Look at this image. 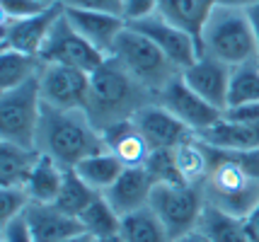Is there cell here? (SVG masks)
<instances>
[{"mask_svg":"<svg viewBox=\"0 0 259 242\" xmlns=\"http://www.w3.org/2000/svg\"><path fill=\"white\" fill-rule=\"evenodd\" d=\"M80 223H82L85 232H90L92 237H104V235H114L121 230V216L107 201L104 194H100L80 213Z\"/></svg>","mask_w":259,"mask_h":242,"instance_id":"29","label":"cell"},{"mask_svg":"<svg viewBox=\"0 0 259 242\" xmlns=\"http://www.w3.org/2000/svg\"><path fill=\"white\" fill-rule=\"evenodd\" d=\"M63 8H78V10H100L121 15V0H56Z\"/></svg>","mask_w":259,"mask_h":242,"instance_id":"36","label":"cell"},{"mask_svg":"<svg viewBox=\"0 0 259 242\" xmlns=\"http://www.w3.org/2000/svg\"><path fill=\"white\" fill-rule=\"evenodd\" d=\"M44 114L39 78L20 87L0 90V140L22 148H36V133Z\"/></svg>","mask_w":259,"mask_h":242,"instance_id":"6","label":"cell"},{"mask_svg":"<svg viewBox=\"0 0 259 242\" xmlns=\"http://www.w3.org/2000/svg\"><path fill=\"white\" fill-rule=\"evenodd\" d=\"M146 170L155 177L158 184H184L180 172H177V165H175V150L172 148L153 150L150 158H148V162H146Z\"/></svg>","mask_w":259,"mask_h":242,"instance_id":"32","label":"cell"},{"mask_svg":"<svg viewBox=\"0 0 259 242\" xmlns=\"http://www.w3.org/2000/svg\"><path fill=\"white\" fill-rule=\"evenodd\" d=\"M39 90L46 107L85 109L90 94V73L61 63H44L39 73Z\"/></svg>","mask_w":259,"mask_h":242,"instance_id":"9","label":"cell"},{"mask_svg":"<svg viewBox=\"0 0 259 242\" xmlns=\"http://www.w3.org/2000/svg\"><path fill=\"white\" fill-rule=\"evenodd\" d=\"M228 121H240V124H259V102L252 104H240V107H230L223 112Z\"/></svg>","mask_w":259,"mask_h":242,"instance_id":"37","label":"cell"},{"mask_svg":"<svg viewBox=\"0 0 259 242\" xmlns=\"http://www.w3.org/2000/svg\"><path fill=\"white\" fill-rule=\"evenodd\" d=\"M199 49L201 56L223 61L230 68L259 61V46L249 12L215 5L199 34Z\"/></svg>","mask_w":259,"mask_h":242,"instance_id":"4","label":"cell"},{"mask_svg":"<svg viewBox=\"0 0 259 242\" xmlns=\"http://www.w3.org/2000/svg\"><path fill=\"white\" fill-rule=\"evenodd\" d=\"M158 102L162 104V107H167L169 112L177 116L194 136H199L203 131H208L211 126H215L218 121H223V112H221L218 107H213V104H208L206 100H201V97L184 82L182 75L175 78V80L158 94Z\"/></svg>","mask_w":259,"mask_h":242,"instance_id":"11","label":"cell"},{"mask_svg":"<svg viewBox=\"0 0 259 242\" xmlns=\"http://www.w3.org/2000/svg\"><path fill=\"white\" fill-rule=\"evenodd\" d=\"M109 56L116 58L124 66L126 73L134 80L141 82L146 90H150L155 97L175 78L182 75V70L165 56V51L158 44H153L146 34H141L138 29L128 27V24L124 27V32L116 36Z\"/></svg>","mask_w":259,"mask_h":242,"instance_id":"5","label":"cell"},{"mask_svg":"<svg viewBox=\"0 0 259 242\" xmlns=\"http://www.w3.org/2000/svg\"><path fill=\"white\" fill-rule=\"evenodd\" d=\"M153 213L162 220L169 237H180L184 232H192L199 228L201 216L206 211L201 186L194 184H155L150 204Z\"/></svg>","mask_w":259,"mask_h":242,"instance_id":"7","label":"cell"},{"mask_svg":"<svg viewBox=\"0 0 259 242\" xmlns=\"http://www.w3.org/2000/svg\"><path fill=\"white\" fill-rule=\"evenodd\" d=\"M66 17L68 22L73 24L92 46L100 49L104 56H109L116 36L121 34L124 27L128 24L121 15H114V12L78 10V8H66Z\"/></svg>","mask_w":259,"mask_h":242,"instance_id":"17","label":"cell"},{"mask_svg":"<svg viewBox=\"0 0 259 242\" xmlns=\"http://www.w3.org/2000/svg\"><path fill=\"white\" fill-rule=\"evenodd\" d=\"M230 75H233V68H230L228 63L215 61V58H211V56H199L189 68L182 70L184 82H187L201 100H206L208 104L218 107L221 112L228 109Z\"/></svg>","mask_w":259,"mask_h":242,"instance_id":"13","label":"cell"},{"mask_svg":"<svg viewBox=\"0 0 259 242\" xmlns=\"http://www.w3.org/2000/svg\"><path fill=\"white\" fill-rule=\"evenodd\" d=\"M73 170H75L95 191L104 194V191L119 179V174L124 172L126 167L116 160V155H112L109 150H102V153H95L90 158H85V160L80 162L78 167H73Z\"/></svg>","mask_w":259,"mask_h":242,"instance_id":"26","label":"cell"},{"mask_svg":"<svg viewBox=\"0 0 259 242\" xmlns=\"http://www.w3.org/2000/svg\"><path fill=\"white\" fill-rule=\"evenodd\" d=\"M128 27L138 29V32L146 34L153 44H158V46L165 51V56L180 70L189 68L194 61L201 56L199 39L194 34H189L187 29L177 27L175 22H169L167 17H162L160 12H153V15H148L143 20L128 22Z\"/></svg>","mask_w":259,"mask_h":242,"instance_id":"10","label":"cell"},{"mask_svg":"<svg viewBox=\"0 0 259 242\" xmlns=\"http://www.w3.org/2000/svg\"><path fill=\"white\" fill-rule=\"evenodd\" d=\"M107 150L116 155V160L121 162L124 167H146L148 158L153 148L148 146V140L143 138V133L136 128L134 119L124 121V124H116V126L102 131Z\"/></svg>","mask_w":259,"mask_h":242,"instance_id":"18","label":"cell"},{"mask_svg":"<svg viewBox=\"0 0 259 242\" xmlns=\"http://www.w3.org/2000/svg\"><path fill=\"white\" fill-rule=\"evenodd\" d=\"M158 97L134 80L116 58L107 56L100 68L90 73V94L85 112L100 131L131 121L146 104Z\"/></svg>","mask_w":259,"mask_h":242,"instance_id":"2","label":"cell"},{"mask_svg":"<svg viewBox=\"0 0 259 242\" xmlns=\"http://www.w3.org/2000/svg\"><path fill=\"white\" fill-rule=\"evenodd\" d=\"M199 228L208 235L211 242H252L247 235V228H245V220L235 218L226 211H218L208 204H206Z\"/></svg>","mask_w":259,"mask_h":242,"instance_id":"27","label":"cell"},{"mask_svg":"<svg viewBox=\"0 0 259 242\" xmlns=\"http://www.w3.org/2000/svg\"><path fill=\"white\" fill-rule=\"evenodd\" d=\"M215 5L218 0H160L158 12L199 39L203 24Z\"/></svg>","mask_w":259,"mask_h":242,"instance_id":"21","label":"cell"},{"mask_svg":"<svg viewBox=\"0 0 259 242\" xmlns=\"http://www.w3.org/2000/svg\"><path fill=\"white\" fill-rule=\"evenodd\" d=\"M24 220L36 242H61L85 232L80 218L66 213L56 204H32L24 213Z\"/></svg>","mask_w":259,"mask_h":242,"instance_id":"15","label":"cell"},{"mask_svg":"<svg viewBox=\"0 0 259 242\" xmlns=\"http://www.w3.org/2000/svg\"><path fill=\"white\" fill-rule=\"evenodd\" d=\"M41 68H44V61L36 54H24L12 49L0 51V90L20 87L24 82L39 78Z\"/></svg>","mask_w":259,"mask_h":242,"instance_id":"23","label":"cell"},{"mask_svg":"<svg viewBox=\"0 0 259 242\" xmlns=\"http://www.w3.org/2000/svg\"><path fill=\"white\" fill-rule=\"evenodd\" d=\"M63 10L66 8L61 3H54L49 10L39 12L34 17H22V20L0 17V51L12 49V51H24V54L39 56L51 27L63 15Z\"/></svg>","mask_w":259,"mask_h":242,"instance_id":"12","label":"cell"},{"mask_svg":"<svg viewBox=\"0 0 259 242\" xmlns=\"http://www.w3.org/2000/svg\"><path fill=\"white\" fill-rule=\"evenodd\" d=\"M218 5H228V8H237V10H252L259 5V0H218Z\"/></svg>","mask_w":259,"mask_h":242,"instance_id":"40","label":"cell"},{"mask_svg":"<svg viewBox=\"0 0 259 242\" xmlns=\"http://www.w3.org/2000/svg\"><path fill=\"white\" fill-rule=\"evenodd\" d=\"M119 232L126 242H172L167 228L153 213L150 206L121 216V230Z\"/></svg>","mask_w":259,"mask_h":242,"instance_id":"25","label":"cell"},{"mask_svg":"<svg viewBox=\"0 0 259 242\" xmlns=\"http://www.w3.org/2000/svg\"><path fill=\"white\" fill-rule=\"evenodd\" d=\"M155 184H158L155 177L146 167H126L119 174V179L104 191V196L116 208L119 216H126V213H134V211L146 208L150 204Z\"/></svg>","mask_w":259,"mask_h":242,"instance_id":"16","label":"cell"},{"mask_svg":"<svg viewBox=\"0 0 259 242\" xmlns=\"http://www.w3.org/2000/svg\"><path fill=\"white\" fill-rule=\"evenodd\" d=\"M100 196V191H95L82 177H80L75 170H66V177H63V186L58 191V199L54 201L58 208H63L66 213L80 218V213L90 206L92 201Z\"/></svg>","mask_w":259,"mask_h":242,"instance_id":"28","label":"cell"},{"mask_svg":"<svg viewBox=\"0 0 259 242\" xmlns=\"http://www.w3.org/2000/svg\"><path fill=\"white\" fill-rule=\"evenodd\" d=\"M54 3H56V0H54Z\"/></svg>","mask_w":259,"mask_h":242,"instance_id":"44","label":"cell"},{"mask_svg":"<svg viewBox=\"0 0 259 242\" xmlns=\"http://www.w3.org/2000/svg\"><path fill=\"white\" fill-rule=\"evenodd\" d=\"M259 102V61L242 63L233 68L230 75V92H228V109L240 104Z\"/></svg>","mask_w":259,"mask_h":242,"instance_id":"30","label":"cell"},{"mask_svg":"<svg viewBox=\"0 0 259 242\" xmlns=\"http://www.w3.org/2000/svg\"><path fill=\"white\" fill-rule=\"evenodd\" d=\"M36 150L51 155L66 170H73L85 158L107 150V143L85 109H54L44 104Z\"/></svg>","mask_w":259,"mask_h":242,"instance_id":"3","label":"cell"},{"mask_svg":"<svg viewBox=\"0 0 259 242\" xmlns=\"http://www.w3.org/2000/svg\"><path fill=\"white\" fill-rule=\"evenodd\" d=\"M245 228H247V235L252 242H259V201L257 206L249 211V216L245 218Z\"/></svg>","mask_w":259,"mask_h":242,"instance_id":"38","label":"cell"},{"mask_svg":"<svg viewBox=\"0 0 259 242\" xmlns=\"http://www.w3.org/2000/svg\"><path fill=\"white\" fill-rule=\"evenodd\" d=\"M175 150V165L180 172L184 184L201 186V182L206 179V174L211 170V158H208V148L203 146L201 140L192 136L189 140L180 143Z\"/></svg>","mask_w":259,"mask_h":242,"instance_id":"24","label":"cell"},{"mask_svg":"<svg viewBox=\"0 0 259 242\" xmlns=\"http://www.w3.org/2000/svg\"><path fill=\"white\" fill-rule=\"evenodd\" d=\"M39 160L36 148H22L0 140V186H24Z\"/></svg>","mask_w":259,"mask_h":242,"instance_id":"22","label":"cell"},{"mask_svg":"<svg viewBox=\"0 0 259 242\" xmlns=\"http://www.w3.org/2000/svg\"><path fill=\"white\" fill-rule=\"evenodd\" d=\"M0 242H36V240L32 237L24 216H20V218L0 225Z\"/></svg>","mask_w":259,"mask_h":242,"instance_id":"35","label":"cell"},{"mask_svg":"<svg viewBox=\"0 0 259 242\" xmlns=\"http://www.w3.org/2000/svg\"><path fill=\"white\" fill-rule=\"evenodd\" d=\"M249 12V20H252V29H254V36H257V46H259V5L252 8Z\"/></svg>","mask_w":259,"mask_h":242,"instance_id":"41","label":"cell"},{"mask_svg":"<svg viewBox=\"0 0 259 242\" xmlns=\"http://www.w3.org/2000/svg\"><path fill=\"white\" fill-rule=\"evenodd\" d=\"M206 148L211 158V170L201 182L206 204L245 220L259 201V150Z\"/></svg>","mask_w":259,"mask_h":242,"instance_id":"1","label":"cell"},{"mask_svg":"<svg viewBox=\"0 0 259 242\" xmlns=\"http://www.w3.org/2000/svg\"><path fill=\"white\" fill-rule=\"evenodd\" d=\"M61 242H95V237H92L90 232H80L75 237H68V240H61Z\"/></svg>","mask_w":259,"mask_h":242,"instance_id":"42","label":"cell"},{"mask_svg":"<svg viewBox=\"0 0 259 242\" xmlns=\"http://www.w3.org/2000/svg\"><path fill=\"white\" fill-rule=\"evenodd\" d=\"M63 177H66V167L58 165L51 155L39 153V160L24 184L32 196V204H54L63 186Z\"/></svg>","mask_w":259,"mask_h":242,"instance_id":"20","label":"cell"},{"mask_svg":"<svg viewBox=\"0 0 259 242\" xmlns=\"http://www.w3.org/2000/svg\"><path fill=\"white\" fill-rule=\"evenodd\" d=\"M134 124H136V128L143 133V138L148 140V146L153 150L177 148L180 143H184V140H189L194 136L192 131L184 126L167 107H162L158 100L146 104V107L134 116Z\"/></svg>","mask_w":259,"mask_h":242,"instance_id":"14","label":"cell"},{"mask_svg":"<svg viewBox=\"0 0 259 242\" xmlns=\"http://www.w3.org/2000/svg\"><path fill=\"white\" fill-rule=\"evenodd\" d=\"M172 242H211V240H208V235H206L201 228H196V230H192V232H184L180 237H175Z\"/></svg>","mask_w":259,"mask_h":242,"instance_id":"39","label":"cell"},{"mask_svg":"<svg viewBox=\"0 0 259 242\" xmlns=\"http://www.w3.org/2000/svg\"><path fill=\"white\" fill-rule=\"evenodd\" d=\"M211 148L221 150H240V153H249V150H259V124H240V121H218L215 126L203 131L196 136Z\"/></svg>","mask_w":259,"mask_h":242,"instance_id":"19","label":"cell"},{"mask_svg":"<svg viewBox=\"0 0 259 242\" xmlns=\"http://www.w3.org/2000/svg\"><path fill=\"white\" fill-rule=\"evenodd\" d=\"M39 58L44 63H61L70 68H80L85 73H95L104 63V54L97 46H92L85 36L80 34L73 24L68 22L66 10L51 27V32L46 36L44 46L39 51Z\"/></svg>","mask_w":259,"mask_h":242,"instance_id":"8","label":"cell"},{"mask_svg":"<svg viewBox=\"0 0 259 242\" xmlns=\"http://www.w3.org/2000/svg\"><path fill=\"white\" fill-rule=\"evenodd\" d=\"M160 0H121V17L126 22H136L143 20L148 15L158 12Z\"/></svg>","mask_w":259,"mask_h":242,"instance_id":"34","label":"cell"},{"mask_svg":"<svg viewBox=\"0 0 259 242\" xmlns=\"http://www.w3.org/2000/svg\"><path fill=\"white\" fill-rule=\"evenodd\" d=\"M29 206L32 196L27 186H0V225L24 216Z\"/></svg>","mask_w":259,"mask_h":242,"instance_id":"31","label":"cell"},{"mask_svg":"<svg viewBox=\"0 0 259 242\" xmlns=\"http://www.w3.org/2000/svg\"><path fill=\"white\" fill-rule=\"evenodd\" d=\"M95 242H126L121 237V232H114V235H104V237H95Z\"/></svg>","mask_w":259,"mask_h":242,"instance_id":"43","label":"cell"},{"mask_svg":"<svg viewBox=\"0 0 259 242\" xmlns=\"http://www.w3.org/2000/svg\"><path fill=\"white\" fill-rule=\"evenodd\" d=\"M54 0H0V17L10 20H22V17H34L39 12L49 10Z\"/></svg>","mask_w":259,"mask_h":242,"instance_id":"33","label":"cell"}]
</instances>
